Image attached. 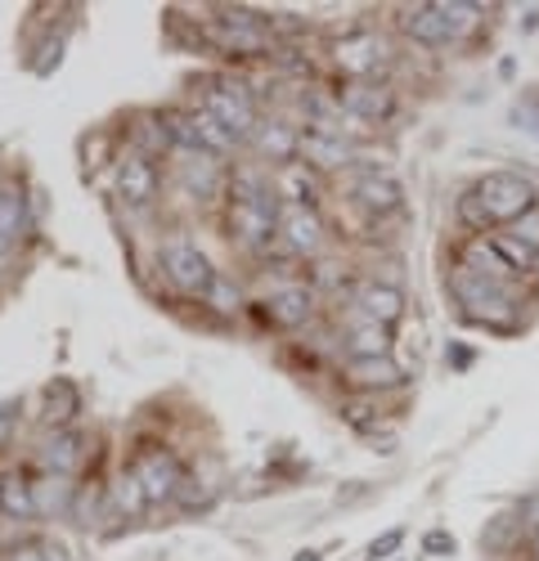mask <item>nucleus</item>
I'll return each mask as SVG.
<instances>
[{
    "instance_id": "obj_1",
    "label": "nucleus",
    "mask_w": 539,
    "mask_h": 561,
    "mask_svg": "<svg viewBox=\"0 0 539 561\" xmlns=\"http://www.w3.org/2000/svg\"><path fill=\"white\" fill-rule=\"evenodd\" d=\"M449 293H455V301L463 306V314L472 323H485L494 333L517 329V297L508 293V284H500V278H485V274L459 265L449 274Z\"/></svg>"
},
{
    "instance_id": "obj_2",
    "label": "nucleus",
    "mask_w": 539,
    "mask_h": 561,
    "mask_svg": "<svg viewBox=\"0 0 539 561\" xmlns=\"http://www.w3.org/2000/svg\"><path fill=\"white\" fill-rule=\"evenodd\" d=\"M477 207L485 211L490 229L494 225H517L530 207H535V184L517 171H490L477 180V190H472Z\"/></svg>"
},
{
    "instance_id": "obj_3",
    "label": "nucleus",
    "mask_w": 539,
    "mask_h": 561,
    "mask_svg": "<svg viewBox=\"0 0 539 561\" xmlns=\"http://www.w3.org/2000/svg\"><path fill=\"white\" fill-rule=\"evenodd\" d=\"M279 211H284L279 198L270 194V190H261L252 175H243L239 198H234V211H230V225H234V233H239L248 248H261V243L270 239V229L279 225Z\"/></svg>"
},
{
    "instance_id": "obj_4",
    "label": "nucleus",
    "mask_w": 539,
    "mask_h": 561,
    "mask_svg": "<svg viewBox=\"0 0 539 561\" xmlns=\"http://www.w3.org/2000/svg\"><path fill=\"white\" fill-rule=\"evenodd\" d=\"M162 270H167V278H171V284L185 293V297H207V293L216 288L211 261H207L190 239H167V248H162Z\"/></svg>"
},
{
    "instance_id": "obj_5",
    "label": "nucleus",
    "mask_w": 539,
    "mask_h": 561,
    "mask_svg": "<svg viewBox=\"0 0 539 561\" xmlns=\"http://www.w3.org/2000/svg\"><path fill=\"white\" fill-rule=\"evenodd\" d=\"M207 113L230 130L234 139L252 135L261 122H256V104H252V90L243 81H216L211 95H207Z\"/></svg>"
},
{
    "instance_id": "obj_6",
    "label": "nucleus",
    "mask_w": 539,
    "mask_h": 561,
    "mask_svg": "<svg viewBox=\"0 0 539 561\" xmlns=\"http://www.w3.org/2000/svg\"><path fill=\"white\" fill-rule=\"evenodd\" d=\"M211 41L220 45L225 55H239V59H252L270 45V32L261 27V19L252 10H230L216 27H211Z\"/></svg>"
},
{
    "instance_id": "obj_7",
    "label": "nucleus",
    "mask_w": 539,
    "mask_h": 561,
    "mask_svg": "<svg viewBox=\"0 0 539 561\" xmlns=\"http://www.w3.org/2000/svg\"><path fill=\"white\" fill-rule=\"evenodd\" d=\"M167 122H171V135L185 139V145L198 149L203 158H207V153H230V149H234V135L225 130L207 108H203V113H171Z\"/></svg>"
},
{
    "instance_id": "obj_8",
    "label": "nucleus",
    "mask_w": 539,
    "mask_h": 561,
    "mask_svg": "<svg viewBox=\"0 0 539 561\" xmlns=\"http://www.w3.org/2000/svg\"><path fill=\"white\" fill-rule=\"evenodd\" d=\"M135 477H140L149 503H162V499H175L180 494V481H185V472H180V462L171 454H145L140 462L130 467Z\"/></svg>"
},
{
    "instance_id": "obj_9",
    "label": "nucleus",
    "mask_w": 539,
    "mask_h": 561,
    "mask_svg": "<svg viewBox=\"0 0 539 561\" xmlns=\"http://www.w3.org/2000/svg\"><path fill=\"white\" fill-rule=\"evenodd\" d=\"M337 100H342V108H346L351 117H359V122H387L391 108H395L391 90L378 85V81H351Z\"/></svg>"
},
{
    "instance_id": "obj_10",
    "label": "nucleus",
    "mask_w": 539,
    "mask_h": 561,
    "mask_svg": "<svg viewBox=\"0 0 539 561\" xmlns=\"http://www.w3.org/2000/svg\"><path fill=\"white\" fill-rule=\"evenodd\" d=\"M279 233H284V243H288L293 252H301V256H310L314 248L324 243L320 216H314L310 207H301V203H284V211H279Z\"/></svg>"
},
{
    "instance_id": "obj_11",
    "label": "nucleus",
    "mask_w": 539,
    "mask_h": 561,
    "mask_svg": "<svg viewBox=\"0 0 539 561\" xmlns=\"http://www.w3.org/2000/svg\"><path fill=\"white\" fill-rule=\"evenodd\" d=\"M382 41L369 36V32H355V36H342L337 41V64L355 77V81H369L378 68H382Z\"/></svg>"
},
{
    "instance_id": "obj_12",
    "label": "nucleus",
    "mask_w": 539,
    "mask_h": 561,
    "mask_svg": "<svg viewBox=\"0 0 539 561\" xmlns=\"http://www.w3.org/2000/svg\"><path fill=\"white\" fill-rule=\"evenodd\" d=\"M153 190H158V171H153V162L149 158H126L122 167H117V194H122V203H130V207H145L149 198H153Z\"/></svg>"
},
{
    "instance_id": "obj_13",
    "label": "nucleus",
    "mask_w": 539,
    "mask_h": 561,
    "mask_svg": "<svg viewBox=\"0 0 539 561\" xmlns=\"http://www.w3.org/2000/svg\"><path fill=\"white\" fill-rule=\"evenodd\" d=\"M355 306L365 310V319L391 329V323L404 314V293L395 284H365V288H359V297H355Z\"/></svg>"
},
{
    "instance_id": "obj_14",
    "label": "nucleus",
    "mask_w": 539,
    "mask_h": 561,
    "mask_svg": "<svg viewBox=\"0 0 539 561\" xmlns=\"http://www.w3.org/2000/svg\"><path fill=\"white\" fill-rule=\"evenodd\" d=\"M400 27L410 32L418 45H449V41H455V32H449V23L436 10V0H432V5H410V10H404V19H400Z\"/></svg>"
},
{
    "instance_id": "obj_15",
    "label": "nucleus",
    "mask_w": 539,
    "mask_h": 561,
    "mask_svg": "<svg viewBox=\"0 0 539 561\" xmlns=\"http://www.w3.org/2000/svg\"><path fill=\"white\" fill-rule=\"evenodd\" d=\"M297 153L310 167H320V171H333V167H346L351 162V145H342V135H320V130L301 135V149Z\"/></svg>"
},
{
    "instance_id": "obj_16",
    "label": "nucleus",
    "mask_w": 539,
    "mask_h": 561,
    "mask_svg": "<svg viewBox=\"0 0 539 561\" xmlns=\"http://www.w3.org/2000/svg\"><path fill=\"white\" fill-rule=\"evenodd\" d=\"M355 198H359V207L387 216V211L400 207V184L391 175H359L355 180Z\"/></svg>"
},
{
    "instance_id": "obj_17",
    "label": "nucleus",
    "mask_w": 539,
    "mask_h": 561,
    "mask_svg": "<svg viewBox=\"0 0 539 561\" xmlns=\"http://www.w3.org/2000/svg\"><path fill=\"white\" fill-rule=\"evenodd\" d=\"M346 355H351V359H387V355H391V329H382V323L365 319L359 329H351Z\"/></svg>"
},
{
    "instance_id": "obj_18",
    "label": "nucleus",
    "mask_w": 539,
    "mask_h": 561,
    "mask_svg": "<svg viewBox=\"0 0 539 561\" xmlns=\"http://www.w3.org/2000/svg\"><path fill=\"white\" fill-rule=\"evenodd\" d=\"M351 382L359 391H387V387H400L404 382V373L387 359H351Z\"/></svg>"
},
{
    "instance_id": "obj_19",
    "label": "nucleus",
    "mask_w": 539,
    "mask_h": 561,
    "mask_svg": "<svg viewBox=\"0 0 539 561\" xmlns=\"http://www.w3.org/2000/svg\"><path fill=\"white\" fill-rule=\"evenodd\" d=\"M265 310H270V319H275L279 329H301V323L310 319V293L293 284V288H284V293L270 297Z\"/></svg>"
},
{
    "instance_id": "obj_20",
    "label": "nucleus",
    "mask_w": 539,
    "mask_h": 561,
    "mask_svg": "<svg viewBox=\"0 0 539 561\" xmlns=\"http://www.w3.org/2000/svg\"><path fill=\"white\" fill-rule=\"evenodd\" d=\"M252 139H256V149L270 153L275 162H293V153L301 149V135H293V126H284V122H261L252 130Z\"/></svg>"
},
{
    "instance_id": "obj_21",
    "label": "nucleus",
    "mask_w": 539,
    "mask_h": 561,
    "mask_svg": "<svg viewBox=\"0 0 539 561\" xmlns=\"http://www.w3.org/2000/svg\"><path fill=\"white\" fill-rule=\"evenodd\" d=\"M81 436L77 432H55L50 440L41 445V458H45V467H50L55 477H64V472H72V467L81 462Z\"/></svg>"
},
{
    "instance_id": "obj_22",
    "label": "nucleus",
    "mask_w": 539,
    "mask_h": 561,
    "mask_svg": "<svg viewBox=\"0 0 539 561\" xmlns=\"http://www.w3.org/2000/svg\"><path fill=\"white\" fill-rule=\"evenodd\" d=\"M0 507H5L10 517H19V522L36 517V503H32V481H27V477H19V472L0 477Z\"/></svg>"
},
{
    "instance_id": "obj_23",
    "label": "nucleus",
    "mask_w": 539,
    "mask_h": 561,
    "mask_svg": "<svg viewBox=\"0 0 539 561\" xmlns=\"http://www.w3.org/2000/svg\"><path fill=\"white\" fill-rule=\"evenodd\" d=\"M81 409V400H77V387L72 382H50V391H45V423L50 427H68L72 423V413Z\"/></svg>"
},
{
    "instance_id": "obj_24",
    "label": "nucleus",
    "mask_w": 539,
    "mask_h": 561,
    "mask_svg": "<svg viewBox=\"0 0 539 561\" xmlns=\"http://www.w3.org/2000/svg\"><path fill=\"white\" fill-rule=\"evenodd\" d=\"M72 485L64 481V477H45V481H36L32 485V503H36V517L41 512H68L72 507Z\"/></svg>"
},
{
    "instance_id": "obj_25",
    "label": "nucleus",
    "mask_w": 539,
    "mask_h": 561,
    "mask_svg": "<svg viewBox=\"0 0 539 561\" xmlns=\"http://www.w3.org/2000/svg\"><path fill=\"white\" fill-rule=\"evenodd\" d=\"M23 216H27L23 194L19 190H0V248H10L23 233Z\"/></svg>"
},
{
    "instance_id": "obj_26",
    "label": "nucleus",
    "mask_w": 539,
    "mask_h": 561,
    "mask_svg": "<svg viewBox=\"0 0 539 561\" xmlns=\"http://www.w3.org/2000/svg\"><path fill=\"white\" fill-rule=\"evenodd\" d=\"M436 10L449 23V32H455V41L468 36L481 23V5H472V0H436Z\"/></svg>"
},
{
    "instance_id": "obj_27",
    "label": "nucleus",
    "mask_w": 539,
    "mask_h": 561,
    "mask_svg": "<svg viewBox=\"0 0 539 561\" xmlns=\"http://www.w3.org/2000/svg\"><path fill=\"white\" fill-rule=\"evenodd\" d=\"M145 503H149V494H145L140 477L126 472V477L117 481V490H113V507H117V512H126V517H140Z\"/></svg>"
},
{
    "instance_id": "obj_28",
    "label": "nucleus",
    "mask_w": 539,
    "mask_h": 561,
    "mask_svg": "<svg viewBox=\"0 0 539 561\" xmlns=\"http://www.w3.org/2000/svg\"><path fill=\"white\" fill-rule=\"evenodd\" d=\"M185 184H190L198 198H211V194H216V184H220L216 162H211V158H194V162H185Z\"/></svg>"
},
{
    "instance_id": "obj_29",
    "label": "nucleus",
    "mask_w": 539,
    "mask_h": 561,
    "mask_svg": "<svg viewBox=\"0 0 539 561\" xmlns=\"http://www.w3.org/2000/svg\"><path fill=\"white\" fill-rule=\"evenodd\" d=\"M279 190H284L288 203H301V207L310 203V171H306V162H288V167H284Z\"/></svg>"
},
{
    "instance_id": "obj_30",
    "label": "nucleus",
    "mask_w": 539,
    "mask_h": 561,
    "mask_svg": "<svg viewBox=\"0 0 539 561\" xmlns=\"http://www.w3.org/2000/svg\"><path fill=\"white\" fill-rule=\"evenodd\" d=\"M135 135H140L153 153H162L171 139H175V135H171V122H158V117H140V130H135Z\"/></svg>"
},
{
    "instance_id": "obj_31",
    "label": "nucleus",
    "mask_w": 539,
    "mask_h": 561,
    "mask_svg": "<svg viewBox=\"0 0 539 561\" xmlns=\"http://www.w3.org/2000/svg\"><path fill=\"white\" fill-rule=\"evenodd\" d=\"M342 417H346L355 432H369V427L378 423V409H374L369 400H351V404H342Z\"/></svg>"
},
{
    "instance_id": "obj_32",
    "label": "nucleus",
    "mask_w": 539,
    "mask_h": 561,
    "mask_svg": "<svg viewBox=\"0 0 539 561\" xmlns=\"http://www.w3.org/2000/svg\"><path fill=\"white\" fill-rule=\"evenodd\" d=\"M513 239H521L526 248H535V252H539V203H535V207L513 225Z\"/></svg>"
},
{
    "instance_id": "obj_33",
    "label": "nucleus",
    "mask_w": 539,
    "mask_h": 561,
    "mask_svg": "<svg viewBox=\"0 0 539 561\" xmlns=\"http://www.w3.org/2000/svg\"><path fill=\"white\" fill-rule=\"evenodd\" d=\"M423 548H427L432 557H455L459 539H455V535H449V530H427V535H423Z\"/></svg>"
},
{
    "instance_id": "obj_34",
    "label": "nucleus",
    "mask_w": 539,
    "mask_h": 561,
    "mask_svg": "<svg viewBox=\"0 0 539 561\" xmlns=\"http://www.w3.org/2000/svg\"><path fill=\"white\" fill-rule=\"evenodd\" d=\"M400 543H404V530L395 526V530H387L382 539H374V543H369V552H365V561H382V557H391V552H395Z\"/></svg>"
},
{
    "instance_id": "obj_35",
    "label": "nucleus",
    "mask_w": 539,
    "mask_h": 561,
    "mask_svg": "<svg viewBox=\"0 0 539 561\" xmlns=\"http://www.w3.org/2000/svg\"><path fill=\"white\" fill-rule=\"evenodd\" d=\"M10 561H45V552H41V543H23L10 552Z\"/></svg>"
},
{
    "instance_id": "obj_36",
    "label": "nucleus",
    "mask_w": 539,
    "mask_h": 561,
    "mask_svg": "<svg viewBox=\"0 0 539 561\" xmlns=\"http://www.w3.org/2000/svg\"><path fill=\"white\" fill-rule=\"evenodd\" d=\"M10 432H14V413H10V409H0V449L10 445Z\"/></svg>"
},
{
    "instance_id": "obj_37",
    "label": "nucleus",
    "mask_w": 539,
    "mask_h": 561,
    "mask_svg": "<svg viewBox=\"0 0 539 561\" xmlns=\"http://www.w3.org/2000/svg\"><path fill=\"white\" fill-rule=\"evenodd\" d=\"M41 552H45V561H72L64 543H41Z\"/></svg>"
},
{
    "instance_id": "obj_38",
    "label": "nucleus",
    "mask_w": 539,
    "mask_h": 561,
    "mask_svg": "<svg viewBox=\"0 0 539 561\" xmlns=\"http://www.w3.org/2000/svg\"><path fill=\"white\" fill-rule=\"evenodd\" d=\"M521 512H526V522H530V526H535V535H539V494H535V499H526V507H521Z\"/></svg>"
},
{
    "instance_id": "obj_39",
    "label": "nucleus",
    "mask_w": 539,
    "mask_h": 561,
    "mask_svg": "<svg viewBox=\"0 0 539 561\" xmlns=\"http://www.w3.org/2000/svg\"><path fill=\"white\" fill-rule=\"evenodd\" d=\"M320 557H324L320 548H306V552H297V561H320Z\"/></svg>"
},
{
    "instance_id": "obj_40",
    "label": "nucleus",
    "mask_w": 539,
    "mask_h": 561,
    "mask_svg": "<svg viewBox=\"0 0 539 561\" xmlns=\"http://www.w3.org/2000/svg\"><path fill=\"white\" fill-rule=\"evenodd\" d=\"M530 557H535V561H539V535H535V543H530Z\"/></svg>"
}]
</instances>
